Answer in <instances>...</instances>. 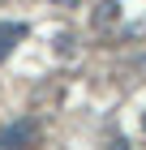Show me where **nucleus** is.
I'll list each match as a JSON object with an SVG mask.
<instances>
[{
  "label": "nucleus",
  "mask_w": 146,
  "mask_h": 150,
  "mask_svg": "<svg viewBox=\"0 0 146 150\" xmlns=\"http://www.w3.org/2000/svg\"><path fill=\"white\" fill-rule=\"evenodd\" d=\"M39 137V125L34 120H13V125L0 129V150H17V146H30Z\"/></svg>",
  "instance_id": "obj_1"
},
{
  "label": "nucleus",
  "mask_w": 146,
  "mask_h": 150,
  "mask_svg": "<svg viewBox=\"0 0 146 150\" xmlns=\"http://www.w3.org/2000/svg\"><path fill=\"white\" fill-rule=\"evenodd\" d=\"M26 39V26L22 22H0V64L13 56V47Z\"/></svg>",
  "instance_id": "obj_2"
},
{
  "label": "nucleus",
  "mask_w": 146,
  "mask_h": 150,
  "mask_svg": "<svg viewBox=\"0 0 146 150\" xmlns=\"http://www.w3.org/2000/svg\"><path fill=\"white\" fill-rule=\"evenodd\" d=\"M116 17H120V4H116V0H99L95 13H90V22H95V26H112Z\"/></svg>",
  "instance_id": "obj_3"
},
{
  "label": "nucleus",
  "mask_w": 146,
  "mask_h": 150,
  "mask_svg": "<svg viewBox=\"0 0 146 150\" xmlns=\"http://www.w3.org/2000/svg\"><path fill=\"white\" fill-rule=\"evenodd\" d=\"M142 133H146V116H142Z\"/></svg>",
  "instance_id": "obj_4"
}]
</instances>
